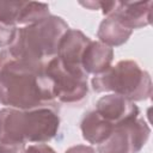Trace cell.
Returning <instances> with one entry per match:
<instances>
[{
	"instance_id": "1",
	"label": "cell",
	"mask_w": 153,
	"mask_h": 153,
	"mask_svg": "<svg viewBox=\"0 0 153 153\" xmlns=\"http://www.w3.org/2000/svg\"><path fill=\"white\" fill-rule=\"evenodd\" d=\"M45 66L32 65L14 57L5 48L0 51V104L6 108L31 110L54 108L59 104L53 93V84Z\"/></svg>"
},
{
	"instance_id": "2",
	"label": "cell",
	"mask_w": 153,
	"mask_h": 153,
	"mask_svg": "<svg viewBox=\"0 0 153 153\" xmlns=\"http://www.w3.org/2000/svg\"><path fill=\"white\" fill-rule=\"evenodd\" d=\"M59 110L49 106L31 110L4 108L0 110L1 143H45L59 130Z\"/></svg>"
},
{
	"instance_id": "3",
	"label": "cell",
	"mask_w": 153,
	"mask_h": 153,
	"mask_svg": "<svg viewBox=\"0 0 153 153\" xmlns=\"http://www.w3.org/2000/svg\"><path fill=\"white\" fill-rule=\"evenodd\" d=\"M68 29L61 17L50 14L38 23L18 27L14 41L6 49L14 57L45 66L56 57L59 43Z\"/></svg>"
},
{
	"instance_id": "4",
	"label": "cell",
	"mask_w": 153,
	"mask_h": 153,
	"mask_svg": "<svg viewBox=\"0 0 153 153\" xmlns=\"http://www.w3.org/2000/svg\"><path fill=\"white\" fill-rule=\"evenodd\" d=\"M98 92H112L131 102L148 99L152 94V80L145 69L133 60H121L91 80Z\"/></svg>"
},
{
	"instance_id": "5",
	"label": "cell",
	"mask_w": 153,
	"mask_h": 153,
	"mask_svg": "<svg viewBox=\"0 0 153 153\" xmlns=\"http://www.w3.org/2000/svg\"><path fill=\"white\" fill-rule=\"evenodd\" d=\"M44 71L51 80L54 97L60 103L78 104L86 98L88 92L86 73L66 68L57 57L51 59Z\"/></svg>"
},
{
	"instance_id": "6",
	"label": "cell",
	"mask_w": 153,
	"mask_h": 153,
	"mask_svg": "<svg viewBox=\"0 0 153 153\" xmlns=\"http://www.w3.org/2000/svg\"><path fill=\"white\" fill-rule=\"evenodd\" d=\"M90 42L91 38L82 33L80 30L68 29L59 43L56 57L66 68L74 72L85 73L81 67V59Z\"/></svg>"
},
{
	"instance_id": "7",
	"label": "cell",
	"mask_w": 153,
	"mask_h": 153,
	"mask_svg": "<svg viewBox=\"0 0 153 153\" xmlns=\"http://www.w3.org/2000/svg\"><path fill=\"white\" fill-rule=\"evenodd\" d=\"M152 6V1H115L109 16L115 17L124 27L133 31L151 24Z\"/></svg>"
},
{
	"instance_id": "8",
	"label": "cell",
	"mask_w": 153,
	"mask_h": 153,
	"mask_svg": "<svg viewBox=\"0 0 153 153\" xmlns=\"http://www.w3.org/2000/svg\"><path fill=\"white\" fill-rule=\"evenodd\" d=\"M94 110L114 126L139 116V108L134 102L115 93L100 97L96 103Z\"/></svg>"
},
{
	"instance_id": "9",
	"label": "cell",
	"mask_w": 153,
	"mask_h": 153,
	"mask_svg": "<svg viewBox=\"0 0 153 153\" xmlns=\"http://www.w3.org/2000/svg\"><path fill=\"white\" fill-rule=\"evenodd\" d=\"M112 60V48L103 44L99 41H91L82 54L81 67L87 75H98L111 66Z\"/></svg>"
},
{
	"instance_id": "10",
	"label": "cell",
	"mask_w": 153,
	"mask_h": 153,
	"mask_svg": "<svg viewBox=\"0 0 153 153\" xmlns=\"http://www.w3.org/2000/svg\"><path fill=\"white\" fill-rule=\"evenodd\" d=\"M115 126L103 118L96 110L87 111L80 122L82 137L87 142L97 146L110 136Z\"/></svg>"
},
{
	"instance_id": "11",
	"label": "cell",
	"mask_w": 153,
	"mask_h": 153,
	"mask_svg": "<svg viewBox=\"0 0 153 153\" xmlns=\"http://www.w3.org/2000/svg\"><path fill=\"white\" fill-rule=\"evenodd\" d=\"M128 121L115 126L110 136L97 146V153H134Z\"/></svg>"
},
{
	"instance_id": "12",
	"label": "cell",
	"mask_w": 153,
	"mask_h": 153,
	"mask_svg": "<svg viewBox=\"0 0 153 153\" xmlns=\"http://www.w3.org/2000/svg\"><path fill=\"white\" fill-rule=\"evenodd\" d=\"M131 33L133 31L124 27L115 17L108 16L99 24L97 37L99 38V42L111 48L124 44L129 39Z\"/></svg>"
},
{
	"instance_id": "13",
	"label": "cell",
	"mask_w": 153,
	"mask_h": 153,
	"mask_svg": "<svg viewBox=\"0 0 153 153\" xmlns=\"http://www.w3.org/2000/svg\"><path fill=\"white\" fill-rule=\"evenodd\" d=\"M50 16L49 6L44 2H36V1H24V5L20 10L17 25H31L38 23L47 17Z\"/></svg>"
},
{
	"instance_id": "14",
	"label": "cell",
	"mask_w": 153,
	"mask_h": 153,
	"mask_svg": "<svg viewBox=\"0 0 153 153\" xmlns=\"http://www.w3.org/2000/svg\"><path fill=\"white\" fill-rule=\"evenodd\" d=\"M24 5L22 0H0V20L17 25L20 10Z\"/></svg>"
},
{
	"instance_id": "15",
	"label": "cell",
	"mask_w": 153,
	"mask_h": 153,
	"mask_svg": "<svg viewBox=\"0 0 153 153\" xmlns=\"http://www.w3.org/2000/svg\"><path fill=\"white\" fill-rule=\"evenodd\" d=\"M17 29H18L17 25L7 24L0 20V48L5 49L12 44L17 33Z\"/></svg>"
},
{
	"instance_id": "16",
	"label": "cell",
	"mask_w": 153,
	"mask_h": 153,
	"mask_svg": "<svg viewBox=\"0 0 153 153\" xmlns=\"http://www.w3.org/2000/svg\"><path fill=\"white\" fill-rule=\"evenodd\" d=\"M26 146L24 143H1L0 153H24Z\"/></svg>"
},
{
	"instance_id": "17",
	"label": "cell",
	"mask_w": 153,
	"mask_h": 153,
	"mask_svg": "<svg viewBox=\"0 0 153 153\" xmlns=\"http://www.w3.org/2000/svg\"><path fill=\"white\" fill-rule=\"evenodd\" d=\"M24 153H56V152L45 143H35L26 147Z\"/></svg>"
},
{
	"instance_id": "18",
	"label": "cell",
	"mask_w": 153,
	"mask_h": 153,
	"mask_svg": "<svg viewBox=\"0 0 153 153\" xmlns=\"http://www.w3.org/2000/svg\"><path fill=\"white\" fill-rule=\"evenodd\" d=\"M65 153H97L93 147L86 146V145H75L69 147Z\"/></svg>"
},
{
	"instance_id": "19",
	"label": "cell",
	"mask_w": 153,
	"mask_h": 153,
	"mask_svg": "<svg viewBox=\"0 0 153 153\" xmlns=\"http://www.w3.org/2000/svg\"><path fill=\"white\" fill-rule=\"evenodd\" d=\"M81 6L87 7L90 10H99V1H86V2H80Z\"/></svg>"
}]
</instances>
